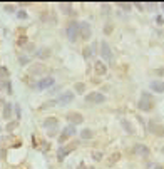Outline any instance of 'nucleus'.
Here are the masks:
<instances>
[{
  "mask_svg": "<svg viewBox=\"0 0 164 169\" xmlns=\"http://www.w3.org/2000/svg\"><path fill=\"white\" fill-rule=\"evenodd\" d=\"M12 107L13 106H12V104H9V102L4 106V119H7V121L12 117Z\"/></svg>",
  "mask_w": 164,
  "mask_h": 169,
  "instance_id": "nucleus-17",
  "label": "nucleus"
},
{
  "mask_svg": "<svg viewBox=\"0 0 164 169\" xmlns=\"http://www.w3.org/2000/svg\"><path fill=\"white\" fill-rule=\"evenodd\" d=\"M65 35H67V39L70 42H76L77 39H79V22H76V20L69 22L67 27H65Z\"/></svg>",
  "mask_w": 164,
  "mask_h": 169,
  "instance_id": "nucleus-1",
  "label": "nucleus"
},
{
  "mask_svg": "<svg viewBox=\"0 0 164 169\" xmlns=\"http://www.w3.org/2000/svg\"><path fill=\"white\" fill-rule=\"evenodd\" d=\"M0 132H2V127H0Z\"/></svg>",
  "mask_w": 164,
  "mask_h": 169,
  "instance_id": "nucleus-41",
  "label": "nucleus"
},
{
  "mask_svg": "<svg viewBox=\"0 0 164 169\" xmlns=\"http://www.w3.org/2000/svg\"><path fill=\"white\" fill-rule=\"evenodd\" d=\"M44 70H45L44 67H32V69H30V72H32V74H42Z\"/></svg>",
  "mask_w": 164,
  "mask_h": 169,
  "instance_id": "nucleus-26",
  "label": "nucleus"
},
{
  "mask_svg": "<svg viewBox=\"0 0 164 169\" xmlns=\"http://www.w3.org/2000/svg\"><path fill=\"white\" fill-rule=\"evenodd\" d=\"M62 132H64V134H67L69 137H70V136H74V134H76V126L69 124V126H65V127L62 129Z\"/></svg>",
  "mask_w": 164,
  "mask_h": 169,
  "instance_id": "nucleus-19",
  "label": "nucleus"
},
{
  "mask_svg": "<svg viewBox=\"0 0 164 169\" xmlns=\"http://www.w3.org/2000/svg\"><path fill=\"white\" fill-rule=\"evenodd\" d=\"M17 17L20 19V20H25V19H27V12H25V10H19V12H17Z\"/></svg>",
  "mask_w": 164,
  "mask_h": 169,
  "instance_id": "nucleus-24",
  "label": "nucleus"
},
{
  "mask_svg": "<svg viewBox=\"0 0 164 169\" xmlns=\"http://www.w3.org/2000/svg\"><path fill=\"white\" fill-rule=\"evenodd\" d=\"M54 77H50V76H47V77H42V79H39V82H37V89L39 90H44V89H49V87H52L54 85Z\"/></svg>",
  "mask_w": 164,
  "mask_h": 169,
  "instance_id": "nucleus-7",
  "label": "nucleus"
},
{
  "mask_svg": "<svg viewBox=\"0 0 164 169\" xmlns=\"http://www.w3.org/2000/svg\"><path fill=\"white\" fill-rule=\"evenodd\" d=\"M15 126H17L15 122H9V126H7V131H13V129H15Z\"/></svg>",
  "mask_w": 164,
  "mask_h": 169,
  "instance_id": "nucleus-31",
  "label": "nucleus"
},
{
  "mask_svg": "<svg viewBox=\"0 0 164 169\" xmlns=\"http://www.w3.org/2000/svg\"><path fill=\"white\" fill-rule=\"evenodd\" d=\"M119 9H122V10H126V12H129V10H131V4H124V2H122V4H119Z\"/></svg>",
  "mask_w": 164,
  "mask_h": 169,
  "instance_id": "nucleus-28",
  "label": "nucleus"
},
{
  "mask_svg": "<svg viewBox=\"0 0 164 169\" xmlns=\"http://www.w3.org/2000/svg\"><path fill=\"white\" fill-rule=\"evenodd\" d=\"M79 35L82 40H89L91 35H92V29H91V24L89 22H80L79 24Z\"/></svg>",
  "mask_w": 164,
  "mask_h": 169,
  "instance_id": "nucleus-5",
  "label": "nucleus"
},
{
  "mask_svg": "<svg viewBox=\"0 0 164 169\" xmlns=\"http://www.w3.org/2000/svg\"><path fill=\"white\" fill-rule=\"evenodd\" d=\"M67 121L72 124V126H76V124L82 122L84 117H82V114H79V112H67Z\"/></svg>",
  "mask_w": 164,
  "mask_h": 169,
  "instance_id": "nucleus-9",
  "label": "nucleus"
},
{
  "mask_svg": "<svg viewBox=\"0 0 164 169\" xmlns=\"http://www.w3.org/2000/svg\"><path fill=\"white\" fill-rule=\"evenodd\" d=\"M137 107L141 110H151L152 109V96L151 94H147V92H144L142 96H141V99H139V102H137Z\"/></svg>",
  "mask_w": 164,
  "mask_h": 169,
  "instance_id": "nucleus-2",
  "label": "nucleus"
},
{
  "mask_svg": "<svg viewBox=\"0 0 164 169\" xmlns=\"http://www.w3.org/2000/svg\"><path fill=\"white\" fill-rule=\"evenodd\" d=\"M94 70H96V74H99V76H104L105 72H107V65L104 64V60H96Z\"/></svg>",
  "mask_w": 164,
  "mask_h": 169,
  "instance_id": "nucleus-13",
  "label": "nucleus"
},
{
  "mask_svg": "<svg viewBox=\"0 0 164 169\" xmlns=\"http://www.w3.org/2000/svg\"><path fill=\"white\" fill-rule=\"evenodd\" d=\"M35 57H39V59H47V57H50V49H47V47L39 49V50L35 52Z\"/></svg>",
  "mask_w": 164,
  "mask_h": 169,
  "instance_id": "nucleus-14",
  "label": "nucleus"
},
{
  "mask_svg": "<svg viewBox=\"0 0 164 169\" xmlns=\"http://www.w3.org/2000/svg\"><path fill=\"white\" fill-rule=\"evenodd\" d=\"M5 10H7V12H15V9H13L12 5H5Z\"/></svg>",
  "mask_w": 164,
  "mask_h": 169,
  "instance_id": "nucleus-34",
  "label": "nucleus"
},
{
  "mask_svg": "<svg viewBox=\"0 0 164 169\" xmlns=\"http://www.w3.org/2000/svg\"><path fill=\"white\" fill-rule=\"evenodd\" d=\"M121 126L126 129L127 134H134V129H132V126L129 124V121H127V119H121Z\"/></svg>",
  "mask_w": 164,
  "mask_h": 169,
  "instance_id": "nucleus-18",
  "label": "nucleus"
},
{
  "mask_svg": "<svg viewBox=\"0 0 164 169\" xmlns=\"http://www.w3.org/2000/svg\"><path fill=\"white\" fill-rule=\"evenodd\" d=\"M4 156H5V152H4V151H0V157H4Z\"/></svg>",
  "mask_w": 164,
  "mask_h": 169,
  "instance_id": "nucleus-39",
  "label": "nucleus"
},
{
  "mask_svg": "<svg viewBox=\"0 0 164 169\" xmlns=\"http://www.w3.org/2000/svg\"><path fill=\"white\" fill-rule=\"evenodd\" d=\"M60 9H62V13H65V15H72V5L70 4H60Z\"/></svg>",
  "mask_w": 164,
  "mask_h": 169,
  "instance_id": "nucleus-20",
  "label": "nucleus"
},
{
  "mask_svg": "<svg viewBox=\"0 0 164 169\" xmlns=\"http://www.w3.org/2000/svg\"><path fill=\"white\" fill-rule=\"evenodd\" d=\"M149 87H151L152 92H159V94H163V92H164V82H163V80H159V79L151 80Z\"/></svg>",
  "mask_w": 164,
  "mask_h": 169,
  "instance_id": "nucleus-10",
  "label": "nucleus"
},
{
  "mask_svg": "<svg viewBox=\"0 0 164 169\" xmlns=\"http://www.w3.org/2000/svg\"><path fill=\"white\" fill-rule=\"evenodd\" d=\"M104 32H105V34H111V32H112V25H109V27H104Z\"/></svg>",
  "mask_w": 164,
  "mask_h": 169,
  "instance_id": "nucleus-35",
  "label": "nucleus"
},
{
  "mask_svg": "<svg viewBox=\"0 0 164 169\" xmlns=\"http://www.w3.org/2000/svg\"><path fill=\"white\" fill-rule=\"evenodd\" d=\"M161 7H163V10H164V2H163V4H161Z\"/></svg>",
  "mask_w": 164,
  "mask_h": 169,
  "instance_id": "nucleus-40",
  "label": "nucleus"
},
{
  "mask_svg": "<svg viewBox=\"0 0 164 169\" xmlns=\"http://www.w3.org/2000/svg\"><path fill=\"white\" fill-rule=\"evenodd\" d=\"M0 79L9 80V69L4 67V65H0Z\"/></svg>",
  "mask_w": 164,
  "mask_h": 169,
  "instance_id": "nucleus-21",
  "label": "nucleus"
},
{
  "mask_svg": "<svg viewBox=\"0 0 164 169\" xmlns=\"http://www.w3.org/2000/svg\"><path fill=\"white\" fill-rule=\"evenodd\" d=\"M92 137H94V131H92V129L85 127V129H82V131H80V139L89 141V139H92Z\"/></svg>",
  "mask_w": 164,
  "mask_h": 169,
  "instance_id": "nucleus-15",
  "label": "nucleus"
},
{
  "mask_svg": "<svg viewBox=\"0 0 164 169\" xmlns=\"http://www.w3.org/2000/svg\"><path fill=\"white\" fill-rule=\"evenodd\" d=\"M55 101H57V104H60V106H67V104H70V102L74 101V92H72V90H65V92H62Z\"/></svg>",
  "mask_w": 164,
  "mask_h": 169,
  "instance_id": "nucleus-6",
  "label": "nucleus"
},
{
  "mask_svg": "<svg viewBox=\"0 0 164 169\" xmlns=\"http://www.w3.org/2000/svg\"><path fill=\"white\" fill-rule=\"evenodd\" d=\"M147 129H149V132H152L156 136H164V126H159L156 121H149L147 122Z\"/></svg>",
  "mask_w": 164,
  "mask_h": 169,
  "instance_id": "nucleus-8",
  "label": "nucleus"
},
{
  "mask_svg": "<svg viewBox=\"0 0 164 169\" xmlns=\"http://www.w3.org/2000/svg\"><path fill=\"white\" fill-rule=\"evenodd\" d=\"M7 94H12V85H10V82L7 84Z\"/></svg>",
  "mask_w": 164,
  "mask_h": 169,
  "instance_id": "nucleus-36",
  "label": "nucleus"
},
{
  "mask_svg": "<svg viewBox=\"0 0 164 169\" xmlns=\"http://www.w3.org/2000/svg\"><path fill=\"white\" fill-rule=\"evenodd\" d=\"M77 169H92V168H85V164H84V162H80V166H79Z\"/></svg>",
  "mask_w": 164,
  "mask_h": 169,
  "instance_id": "nucleus-37",
  "label": "nucleus"
},
{
  "mask_svg": "<svg viewBox=\"0 0 164 169\" xmlns=\"http://www.w3.org/2000/svg\"><path fill=\"white\" fill-rule=\"evenodd\" d=\"M44 127H45L47 131H49V129H57V127H59V119L57 117H47L45 121H44Z\"/></svg>",
  "mask_w": 164,
  "mask_h": 169,
  "instance_id": "nucleus-11",
  "label": "nucleus"
},
{
  "mask_svg": "<svg viewBox=\"0 0 164 169\" xmlns=\"http://www.w3.org/2000/svg\"><path fill=\"white\" fill-rule=\"evenodd\" d=\"M102 157H104V154H102V152H99V151L92 152V159L94 161H102Z\"/></svg>",
  "mask_w": 164,
  "mask_h": 169,
  "instance_id": "nucleus-23",
  "label": "nucleus"
},
{
  "mask_svg": "<svg viewBox=\"0 0 164 169\" xmlns=\"http://www.w3.org/2000/svg\"><path fill=\"white\" fill-rule=\"evenodd\" d=\"M152 169H164V168H163V166H154Z\"/></svg>",
  "mask_w": 164,
  "mask_h": 169,
  "instance_id": "nucleus-38",
  "label": "nucleus"
},
{
  "mask_svg": "<svg viewBox=\"0 0 164 169\" xmlns=\"http://www.w3.org/2000/svg\"><path fill=\"white\" fill-rule=\"evenodd\" d=\"M74 89H76V92H79V94H80V92H84V90H85V84H82V82H77Z\"/></svg>",
  "mask_w": 164,
  "mask_h": 169,
  "instance_id": "nucleus-22",
  "label": "nucleus"
},
{
  "mask_svg": "<svg viewBox=\"0 0 164 169\" xmlns=\"http://www.w3.org/2000/svg\"><path fill=\"white\" fill-rule=\"evenodd\" d=\"M132 151H134L136 154H147V152H149V149H147V146H144V144H136Z\"/></svg>",
  "mask_w": 164,
  "mask_h": 169,
  "instance_id": "nucleus-16",
  "label": "nucleus"
},
{
  "mask_svg": "<svg viewBox=\"0 0 164 169\" xmlns=\"http://www.w3.org/2000/svg\"><path fill=\"white\" fill-rule=\"evenodd\" d=\"M99 54L102 55V59H104L105 62L112 64V60H114V57H112V52H111V47L107 45V42H105V40H102V42L99 44Z\"/></svg>",
  "mask_w": 164,
  "mask_h": 169,
  "instance_id": "nucleus-3",
  "label": "nucleus"
},
{
  "mask_svg": "<svg viewBox=\"0 0 164 169\" xmlns=\"http://www.w3.org/2000/svg\"><path fill=\"white\" fill-rule=\"evenodd\" d=\"M102 9H104V13H107V15L111 13V5H105V4H102Z\"/></svg>",
  "mask_w": 164,
  "mask_h": 169,
  "instance_id": "nucleus-30",
  "label": "nucleus"
},
{
  "mask_svg": "<svg viewBox=\"0 0 164 169\" xmlns=\"http://www.w3.org/2000/svg\"><path fill=\"white\" fill-rule=\"evenodd\" d=\"M72 151H74V146H70V148H64V146H60L59 151H57V159L64 161V159H65V156H69Z\"/></svg>",
  "mask_w": 164,
  "mask_h": 169,
  "instance_id": "nucleus-12",
  "label": "nucleus"
},
{
  "mask_svg": "<svg viewBox=\"0 0 164 169\" xmlns=\"http://www.w3.org/2000/svg\"><path fill=\"white\" fill-rule=\"evenodd\" d=\"M91 55H92V49H91V47H85V49H84V57H85V59H89Z\"/></svg>",
  "mask_w": 164,
  "mask_h": 169,
  "instance_id": "nucleus-27",
  "label": "nucleus"
},
{
  "mask_svg": "<svg viewBox=\"0 0 164 169\" xmlns=\"http://www.w3.org/2000/svg\"><path fill=\"white\" fill-rule=\"evenodd\" d=\"M85 102L87 104H104L105 102V96L102 92H91V94H87L85 96Z\"/></svg>",
  "mask_w": 164,
  "mask_h": 169,
  "instance_id": "nucleus-4",
  "label": "nucleus"
},
{
  "mask_svg": "<svg viewBox=\"0 0 164 169\" xmlns=\"http://www.w3.org/2000/svg\"><path fill=\"white\" fill-rule=\"evenodd\" d=\"M67 139H69V136H67V134H64V132L59 136V142H60V144H64V142H65Z\"/></svg>",
  "mask_w": 164,
  "mask_h": 169,
  "instance_id": "nucleus-29",
  "label": "nucleus"
},
{
  "mask_svg": "<svg viewBox=\"0 0 164 169\" xmlns=\"http://www.w3.org/2000/svg\"><path fill=\"white\" fill-rule=\"evenodd\" d=\"M27 62H29V57H24V55H22V57H20V64H22V65H25Z\"/></svg>",
  "mask_w": 164,
  "mask_h": 169,
  "instance_id": "nucleus-33",
  "label": "nucleus"
},
{
  "mask_svg": "<svg viewBox=\"0 0 164 169\" xmlns=\"http://www.w3.org/2000/svg\"><path fill=\"white\" fill-rule=\"evenodd\" d=\"M156 22H157L159 25H163V24H164V17H161V15H157V17H156Z\"/></svg>",
  "mask_w": 164,
  "mask_h": 169,
  "instance_id": "nucleus-32",
  "label": "nucleus"
},
{
  "mask_svg": "<svg viewBox=\"0 0 164 169\" xmlns=\"http://www.w3.org/2000/svg\"><path fill=\"white\" fill-rule=\"evenodd\" d=\"M119 156H121L119 152H116V154H112V156H111V161H109V166H112L114 162H116V161L119 159Z\"/></svg>",
  "mask_w": 164,
  "mask_h": 169,
  "instance_id": "nucleus-25",
  "label": "nucleus"
}]
</instances>
